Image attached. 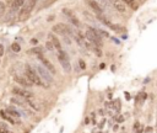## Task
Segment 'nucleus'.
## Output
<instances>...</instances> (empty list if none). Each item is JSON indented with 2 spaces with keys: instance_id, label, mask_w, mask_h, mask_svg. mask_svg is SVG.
<instances>
[{
  "instance_id": "obj_1",
  "label": "nucleus",
  "mask_w": 157,
  "mask_h": 133,
  "mask_svg": "<svg viewBox=\"0 0 157 133\" xmlns=\"http://www.w3.org/2000/svg\"><path fill=\"white\" fill-rule=\"evenodd\" d=\"M25 73H26V78L28 79L32 84H35V85H38V86H47L45 84H43L42 79L39 78L38 73H37L32 67H30L28 64L25 65Z\"/></svg>"
},
{
  "instance_id": "obj_2",
  "label": "nucleus",
  "mask_w": 157,
  "mask_h": 133,
  "mask_svg": "<svg viewBox=\"0 0 157 133\" xmlns=\"http://www.w3.org/2000/svg\"><path fill=\"white\" fill-rule=\"evenodd\" d=\"M85 37L91 42V43H93L94 46H102V38H101V35L98 33L97 30L92 29V27H88L87 31H86V35Z\"/></svg>"
},
{
  "instance_id": "obj_3",
  "label": "nucleus",
  "mask_w": 157,
  "mask_h": 133,
  "mask_svg": "<svg viewBox=\"0 0 157 133\" xmlns=\"http://www.w3.org/2000/svg\"><path fill=\"white\" fill-rule=\"evenodd\" d=\"M58 59H59V63L61 64V67L64 68L65 72H70L71 70V65H70V62H69V57L64 50H60L58 51Z\"/></svg>"
},
{
  "instance_id": "obj_4",
  "label": "nucleus",
  "mask_w": 157,
  "mask_h": 133,
  "mask_svg": "<svg viewBox=\"0 0 157 133\" xmlns=\"http://www.w3.org/2000/svg\"><path fill=\"white\" fill-rule=\"evenodd\" d=\"M36 72L38 73V75L40 76V78H43L47 83H53V74L48 70V69H44L43 67H40V65H37L36 67Z\"/></svg>"
},
{
  "instance_id": "obj_5",
  "label": "nucleus",
  "mask_w": 157,
  "mask_h": 133,
  "mask_svg": "<svg viewBox=\"0 0 157 133\" xmlns=\"http://www.w3.org/2000/svg\"><path fill=\"white\" fill-rule=\"evenodd\" d=\"M38 59H39V62L42 63V64H43L47 69H48V70H49L52 74H55V73H57V70H55V68H54V65H53L52 63H50L48 59H47V58L44 57V55H43L42 53L38 54Z\"/></svg>"
},
{
  "instance_id": "obj_6",
  "label": "nucleus",
  "mask_w": 157,
  "mask_h": 133,
  "mask_svg": "<svg viewBox=\"0 0 157 133\" xmlns=\"http://www.w3.org/2000/svg\"><path fill=\"white\" fill-rule=\"evenodd\" d=\"M12 93L15 94V95H18V96L23 97V99H31V97L33 96L31 93H28V91H27V90L20 89V88H13V89H12Z\"/></svg>"
},
{
  "instance_id": "obj_7",
  "label": "nucleus",
  "mask_w": 157,
  "mask_h": 133,
  "mask_svg": "<svg viewBox=\"0 0 157 133\" xmlns=\"http://www.w3.org/2000/svg\"><path fill=\"white\" fill-rule=\"evenodd\" d=\"M63 12L65 14V16H66L67 19H69V22H70V24H72L74 26H76V27H80V21L72 15V12H71V11L63 10Z\"/></svg>"
},
{
  "instance_id": "obj_8",
  "label": "nucleus",
  "mask_w": 157,
  "mask_h": 133,
  "mask_svg": "<svg viewBox=\"0 0 157 133\" xmlns=\"http://www.w3.org/2000/svg\"><path fill=\"white\" fill-rule=\"evenodd\" d=\"M111 3L114 6L115 10H118L119 12H125L126 8H125V5H124V3H123L121 0H111Z\"/></svg>"
},
{
  "instance_id": "obj_9",
  "label": "nucleus",
  "mask_w": 157,
  "mask_h": 133,
  "mask_svg": "<svg viewBox=\"0 0 157 133\" xmlns=\"http://www.w3.org/2000/svg\"><path fill=\"white\" fill-rule=\"evenodd\" d=\"M15 79H16V81L20 84V85H22V86H25V88H31L33 84L27 79V78H23V76H15Z\"/></svg>"
},
{
  "instance_id": "obj_10",
  "label": "nucleus",
  "mask_w": 157,
  "mask_h": 133,
  "mask_svg": "<svg viewBox=\"0 0 157 133\" xmlns=\"http://www.w3.org/2000/svg\"><path fill=\"white\" fill-rule=\"evenodd\" d=\"M87 4L90 5L91 8H92L94 11L97 12V15H101V14L103 12V9L101 8V5H99L97 1H94V0H88V1H87Z\"/></svg>"
},
{
  "instance_id": "obj_11",
  "label": "nucleus",
  "mask_w": 157,
  "mask_h": 133,
  "mask_svg": "<svg viewBox=\"0 0 157 133\" xmlns=\"http://www.w3.org/2000/svg\"><path fill=\"white\" fill-rule=\"evenodd\" d=\"M48 37H49V41H50L52 43H53L54 48H57L58 51H60V50H61V43L59 42V40H58L55 36H54L53 33H49V36H48Z\"/></svg>"
},
{
  "instance_id": "obj_12",
  "label": "nucleus",
  "mask_w": 157,
  "mask_h": 133,
  "mask_svg": "<svg viewBox=\"0 0 157 133\" xmlns=\"http://www.w3.org/2000/svg\"><path fill=\"white\" fill-rule=\"evenodd\" d=\"M23 5H25V0H13L12 5H11V9L13 11H17L20 9H22Z\"/></svg>"
},
{
  "instance_id": "obj_13",
  "label": "nucleus",
  "mask_w": 157,
  "mask_h": 133,
  "mask_svg": "<svg viewBox=\"0 0 157 133\" xmlns=\"http://www.w3.org/2000/svg\"><path fill=\"white\" fill-rule=\"evenodd\" d=\"M36 4H37V0H28V1H27V6H28V9L32 11L33 9H35V6H36Z\"/></svg>"
},
{
  "instance_id": "obj_14",
  "label": "nucleus",
  "mask_w": 157,
  "mask_h": 133,
  "mask_svg": "<svg viewBox=\"0 0 157 133\" xmlns=\"http://www.w3.org/2000/svg\"><path fill=\"white\" fill-rule=\"evenodd\" d=\"M124 4H128L130 8H133V9H136V3L134 1V0H121Z\"/></svg>"
},
{
  "instance_id": "obj_15",
  "label": "nucleus",
  "mask_w": 157,
  "mask_h": 133,
  "mask_svg": "<svg viewBox=\"0 0 157 133\" xmlns=\"http://www.w3.org/2000/svg\"><path fill=\"white\" fill-rule=\"evenodd\" d=\"M0 115H1V117H3V118H5V120L10 121V123H15V121H13V120H12V118H11L9 115H6V112H5V111H1V112H0Z\"/></svg>"
},
{
  "instance_id": "obj_16",
  "label": "nucleus",
  "mask_w": 157,
  "mask_h": 133,
  "mask_svg": "<svg viewBox=\"0 0 157 133\" xmlns=\"http://www.w3.org/2000/svg\"><path fill=\"white\" fill-rule=\"evenodd\" d=\"M8 112H9L10 115H12V116H17V117H20V116H21V114H20V112H18V111H16V110H13L12 107H10V109L8 110Z\"/></svg>"
},
{
  "instance_id": "obj_17",
  "label": "nucleus",
  "mask_w": 157,
  "mask_h": 133,
  "mask_svg": "<svg viewBox=\"0 0 157 133\" xmlns=\"http://www.w3.org/2000/svg\"><path fill=\"white\" fill-rule=\"evenodd\" d=\"M11 50L13 52H20V50H21V46H20L18 43H12L11 45Z\"/></svg>"
},
{
  "instance_id": "obj_18",
  "label": "nucleus",
  "mask_w": 157,
  "mask_h": 133,
  "mask_svg": "<svg viewBox=\"0 0 157 133\" xmlns=\"http://www.w3.org/2000/svg\"><path fill=\"white\" fill-rule=\"evenodd\" d=\"M40 52H42V48L37 47V48H32V50H30L27 53H38V54H40Z\"/></svg>"
},
{
  "instance_id": "obj_19",
  "label": "nucleus",
  "mask_w": 157,
  "mask_h": 133,
  "mask_svg": "<svg viewBox=\"0 0 157 133\" xmlns=\"http://www.w3.org/2000/svg\"><path fill=\"white\" fill-rule=\"evenodd\" d=\"M10 101H11V102H13V104H16V105H20V106H23L22 101L20 100V99H16V97H12V99H11Z\"/></svg>"
},
{
  "instance_id": "obj_20",
  "label": "nucleus",
  "mask_w": 157,
  "mask_h": 133,
  "mask_svg": "<svg viewBox=\"0 0 157 133\" xmlns=\"http://www.w3.org/2000/svg\"><path fill=\"white\" fill-rule=\"evenodd\" d=\"M5 4L3 3V1H0V15H3V14L5 12Z\"/></svg>"
},
{
  "instance_id": "obj_21",
  "label": "nucleus",
  "mask_w": 157,
  "mask_h": 133,
  "mask_svg": "<svg viewBox=\"0 0 157 133\" xmlns=\"http://www.w3.org/2000/svg\"><path fill=\"white\" fill-rule=\"evenodd\" d=\"M6 129H8V127L3 123V122H0V133H3V132H5Z\"/></svg>"
},
{
  "instance_id": "obj_22",
  "label": "nucleus",
  "mask_w": 157,
  "mask_h": 133,
  "mask_svg": "<svg viewBox=\"0 0 157 133\" xmlns=\"http://www.w3.org/2000/svg\"><path fill=\"white\" fill-rule=\"evenodd\" d=\"M47 48H48V50H53V48H54V46H53V43H52V42L50 41H48V42H47Z\"/></svg>"
},
{
  "instance_id": "obj_23",
  "label": "nucleus",
  "mask_w": 157,
  "mask_h": 133,
  "mask_svg": "<svg viewBox=\"0 0 157 133\" xmlns=\"http://www.w3.org/2000/svg\"><path fill=\"white\" fill-rule=\"evenodd\" d=\"M115 109H117V111H119V109H120V101L119 100L115 101Z\"/></svg>"
},
{
  "instance_id": "obj_24",
  "label": "nucleus",
  "mask_w": 157,
  "mask_h": 133,
  "mask_svg": "<svg viewBox=\"0 0 157 133\" xmlns=\"http://www.w3.org/2000/svg\"><path fill=\"white\" fill-rule=\"evenodd\" d=\"M80 67H81V69H85L86 68V64H85L84 60H80Z\"/></svg>"
},
{
  "instance_id": "obj_25",
  "label": "nucleus",
  "mask_w": 157,
  "mask_h": 133,
  "mask_svg": "<svg viewBox=\"0 0 157 133\" xmlns=\"http://www.w3.org/2000/svg\"><path fill=\"white\" fill-rule=\"evenodd\" d=\"M4 54V46L3 45H0V57Z\"/></svg>"
},
{
  "instance_id": "obj_26",
  "label": "nucleus",
  "mask_w": 157,
  "mask_h": 133,
  "mask_svg": "<svg viewBox=\"0 0 157 133\" xmlns=\"http://www.w3.org/2000/svg\"><path fill=\"white\" fill-rule=\"evenodd\" d=\"M94 52H96V54L98 55V57H101V55H102V52L99 50H97V48H94Z\"/></svg>"
},
{
  "instance_id": "obj_27",
  "label": "nucleus",
  "mask_w": 157,
  "mask_h": 133,
  "mask_svg": "<svg viewBox=\"0 0 157 133\" xmlns=\"http://www.w3.org/2000/svg\"><path fill=\"white\" fill-rule=\"evenodd\" d=\"M123 121H124V118H123L121 116H119L118 117V122H123Z\"/></svg>"
},
{
  "instance_id": "obj_28",
  "label": "nucleus",
  "mask_w": 157,
  "mask_h": 133,
  "mask_svg": "<svg viewBox=\"0 0 157 133\" xmlns=\"http://www.w3.org/2000/svg\"><path fill=\"white\" fill-rule=\"evenodd\" d=\"M3 133H12V132H10L9 129H6V131H5V132H3Z\"/></svg>"
},
{
  "instance_id": "obj_29",
  "label": "nucleus",
  "mask_w": 157,
  "mask_h": 133,
  "mask_svg": "<svg viewBox=\"0 0 157 133\" xmlns=\"http://www.w3.org/2000/svg\"><path fill=\"white\" fill-rule=\"evenodd\" d=\"M142 131H144V129H142V128H141V129H139V131H138V132H136V133H142Z\"/></svg>"
}]
</instances>
